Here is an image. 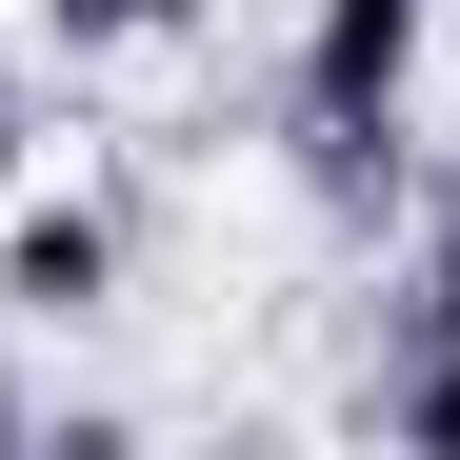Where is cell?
<instances>
[{
	"label": "cell",
	"instance_id": "6da1fadb",
	"mask_svg": "<svg viewBox=\"0 0 460 460\" xmlns=\"http://www.w3.org/2000/svg\"><path fill=\"white\" fill-rule=\"evenodd\" d=\"M420 21H440V0H300L280 120H401L420 101Z\"/></svg>",
	"mask_w": 460,
	"mask_h": 460
},
{
	"label": "cell",
	"instance_id": "7a4b0ae2",
	"mask_svg": "<svg viewBox=\"0 0 460 460\" xmlns=\"http://www.w3.org/2000/svg\"><path fill=\"white\" fill-rule=\"evenodd\" d=\"M101 300H120V200H81V181H60V200H21V220H0V321H101Z\"/></svg>",
	"mask_w": 460,
	"mask_h": 460
},
{
	"label": "cell",
	"instance_id": "52a82bcc",
	"mask_svg": "<svg viewBox=\"0 0 460 460\" xmlns=\"http://www.w3.org/2000/svg\"><path fill=\"white\" fill-rule=\"evenodd\" d=\"M0 140H21V81H0Z\"/></svg>",
	"mask_w": 460,
	"mask_h": 460
},
{
	"label": "cell",
	"instance_id": "3957f363",
	"mask_svg": "<svg viewBox=\"0 0 460 460\" xmlns=\"http://www.w3.org/2000/svg\"><path fill=\"white\" fill-rule=\"evenodd\" d=\"M360 420H380V440H420V460H460V321H420V300H401V341H380Z\"/></svg>",
	"mask_w": 460,
	"mask_h": 460
},
{
	"label": "cell",
	"instance_id": "277c9868",
	"mask_svg": "<svg viewBox=\"0 0 460 460\" xmlns=\"http://www.w3.org/2000/svg\"><path fill=\"white\" fill-rule=\"evenodd\" d=\"M300 200H321L341 241H360V220H401V200H420V161H401V120H300Z\"/></svg>",
	"mask_w": 460,
	"mask_h": 460
},
{
	"label": "cell",
	"instance_id": "5b68a950",
	"mask_svg": "<svg viewBox=\"0 0 460 460\" xmlns=\"http://www.w3.org/2000/svg\"><path fill=\"white\" fill-rule=\"evenodd\" d=\"M40 21H60V60H140V40H200L220 0H40Z\"/></svg>",
	"mask_w": 460,
	"mask_h": 460
},
{
	"label": "cell",
	"instance_id": "8992f818",
	"mask_svg": "<svg viewBox=\"0 0 460 460\" xmlns=\"http://www.w3.org/2000/svg\"><path fill=\"white\" fill-rule=\"evenodd\" d=\"M420 321H460V181H440V220H420Z\"/></svg>",
	"mask_w": 460,
	"mask_h": 460
}]
</instances>
